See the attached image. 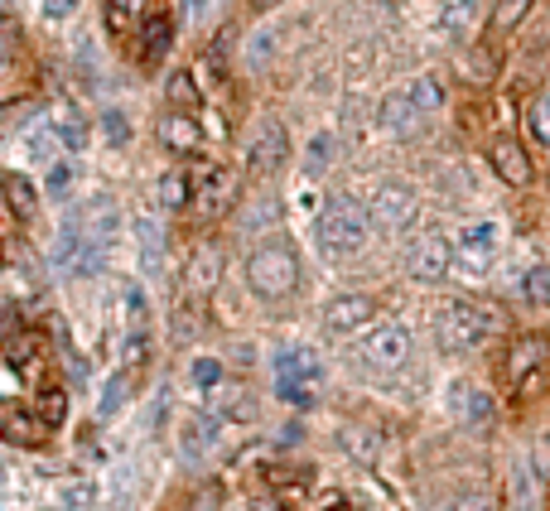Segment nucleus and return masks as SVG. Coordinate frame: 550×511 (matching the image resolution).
<instances>
[{
	"instance_id": "obj_1",
	"label": "nucleus",
	"mask_w": 550,
	"mask_h": 511,
	"mask_svg": "<svg viewBox=\"0 0 550 511\" xmlns=\"http://www.w3.org/2000/svg\"><path fill=\"white\" fill-rule=\"evenodd\" d=\"M502 323L507 319L497 314L493 304H483V299H449L440 309V319H435V338H440L444 352H473Z\"/></svg>"
},
{
	"instance_id": "obj_2",
	"label": "nucleus",
	"mask_w": 550,
	"mask_h": 511,
	"mask_svg": "<svg viewBox=\"0 0 550 511\" xmlns=\"http://www.w3.org/2000/svg\"><path fill=\"white\" fill-rule=\"evenodd\" d=\"M247 285L256 299H290L300 285V261L285 242H266L247 256Z\"/></svg>"
},
{
	"instance_id": "obj_3",
	"label": "nucleus",
	"mask_w": 550,
	"mask_h": 511,
	"mask_svg": "<svg viewBox=\"0 0 550 511\" xmlns=\"http://www.w3.org/2000/svg\"><path fill=\"white\" fill-rule=\"evenodd\" d=\"M367 237H372V213L353 198H333L319 217V246L329 256H358Z\"/></svg>"
},
{
	"instance_id": "obj_4",
	"label": "nucleus",
	"mask_w": 550,
	"mask_h": 511,
	"mask_svg": "<svg viewBox=\"0 0 550 511\" xmlns=\"http://www.w3.org/2000/svg\"><path fill=\"white\" fill-rule=\"evenodd\" d=\"M237 198H242V179L232 174V169H218V164H208V169H198L193 174V203L189 213L198 222H218L237 208Z\"/></svg>"
},
{
	"instance_id": "obj_5",
	"label": "nucleus",
	"mask_w": 550,
	"mask_h": 511,
	"mask_svg": "<svg viewBox=\"0 0 550 511\" xmlns=\"http://www.w3.org/2000/svg\"><path fill=\"white\" fill-rule=\"evenodd\" d=\"M546 357H550V343L541 333H522L512 348H507V386L517 396H531L541 381H546Z\"/></svg>"
},
{
	"instance_id": "obj_6",
	"label": "nucleus",
	"mask_w": 550,
	"mask_h": 511,
	"mask_svg": "<svg viewBox=\"0 0 550 511\" xmlns=\"http://www.w3.org/2000/svg\"><path fill=\"white\" fill-rule=\"evenodd\" d=\"M314 381H319V357L304 348H285L275 357V386L280 396H290L295 405L314 401Z\"/></svg>"
},
{
	"instance_id": "obj_7",
	"label": "nucleus",
	"mask_w": 550,
	"mask_h": 511,
	"mask_svg": "<svg viewBox=\"0 0 550 511\" xmlns=\"http://www.w3.org/2000/svg\"><path fill=\"white\" fill-rule=\"evenodd\" d=\"M454 266V246L444 232H425L420 242L411 246V256H406V270H411L420 285H440L444 275Z\"/></svg>"
},
{
	"instance_id": "obj_8",
	"label": "nucleus",
	"mask_w": 550,
	"mask_h": 511,
	"mask_svg": "<svg viewBox=\"0 0 550 511\" xmlns=\"http://www.w3.org/2000/svg\"><path fill=\"white\" fill-rule=\"evenodd\" d=\"M362 362H372V367H401L406 357H411V333L401 328V323H377L367 338H362Z\"/></svg>"
},
{
	"instance_id": "obj_9",
	"label": "nucleus",
	"mask_w": 550,
	"mask_h": 511,
	"mask_svg": "<svg viewBox=\"0 0 550 511\" xmlns=\"http://www.w3.org/2000/svg\"><path fill=\"white\" fill-rule=\"evenodd\" d=\"M415 193L406 189V184H382L377 189V198H372V227H382V232H401V227H411L415 222Z\"/></svg>"
},
{
	"instance_id": "obj_10",
	"label": "nucleus",
	"mask_w": 550,
	"mask_h": 511,
	"mask_svg": "<svg viewBox=\"0 0 550 511\" xmlns=\"http://www.w3.org/2000/svg\"><path fill=\"white\" fill-rule=\"evenodd\" d=\"M285 155H290V135H285V126L280 121H261V131H256V140H251V174H275L280 164H285Z\"/></svg>"
},
{
	"instance_id": "obj_11",
	"label": "nucleus",
	"mask_w": 550,
	"mask_h": 511,
	"mask_svg": "<svg viewBox=\"0 0 550 511\" xmlns=\"http://www.w3.org/2000/svg\"><path fill=\"white\" fill-rule=\"evenodd\" d=\"M488 160H493V169H497V179H502V184H512V189H526V184H531V155L522 150V140L497 135L493 145H488Z\"/></svg>"
},
{
	"instance_id": "obj_12",
	"label": "nucleus",
	"mask_w": 550,
	"mask_h": 511,
	"mask_svg": "<svg viewBox=\"0 0 550 511\" xmlns=\"http://www.w3.org/2000/svg\"><path fill=\"white\" fill-rule=\"evenodd\" d=\"M493 251H497V227L493 222H468L464 237H459V266L483 275L493 266Z\"/></svg>"
},
{
	"instance_id": "obj_13",
	"label": "nucleus",
	"mask_w": 550,
	"mask_h": 511,
	"mask_svg": "<svg viewBox=\"0 0 550 511\" xmlns=\"http://www.w3.org/2000/svg\"><path fill=\"white\" fill-rule=\"evenodd\" d=\"M372 314H377V304L367 295H338L324 309V328L329 333H358L362 323H372Z\"/></svg>"
},
{
	"instance_id": "obj_14",
	"label": "nucleus",
	"mask_w": 550,
	"mask_h": 511,
	"mask_svg": "<svg viewBox=\"0 0 550 511\" xmlns=\"http://www.w3.org/2000/svg\"><path fill=\"white\" fill-rule=\"evenodd\" d=\"M160 140H165V150H174V155H193L203 145V126H198L193 111H165L160 116Z\"/></svg>"
},
{
	"instance_id": "obj_15",
	"label": "nucleus",
	"mask_w": 550,
	"mask_h": 511,
	"mask_svg": "<svg viewBox=\"0 0 550 511\" xmlns=\"http://www.w3.org/2000/svg\"><path fill=\"white\" fill-rule=\"evenodd\" d=\"M0 434H5L10 444H20V449H34V444H44L49 425H44L34 410H25V405H5V410H0Z\"/></svg>"
},
{
	"instance_id": "obj_16",
	"label": "nucleus",
	"mask_w": 550,
	"mask_h": 511,
	"mask_svg": "<svg viewBox=\"0 0 550 511\" xmlns=\"http://www.w3.org/2000/svg\"><path fill=\"white\" fill-rule=\"evenodd\" d=\"M169 44H174V20H169L165 10H155V15H145V25H140V68H155L160 58L169 54Z\"/></svg>"
},
{
	"instance_id": "obj_17",
	"label": "nucleus",
	"mask_w": 550,
	"mask_h": 511,
	"mask_svg": "<svg viewBox=\"0 0 550 511\" xmlns=\"http://www.w3.org/2000/svg\"><path fill=\"white\" fill-rule=\"evenodd\" d=\"M140 372H145V343H131V348H126V372H121V377L111 381L107 386V401H102V415H116V410H121V405L131 401V391H136L140 386Z\"/></svg>"
},
{
	"instance_id": "obj_18",
	"label": "nucleus",
	"mask_w": 550,
	"mask_h": 511,
	"mask_svg": "<svg viewBox=\"0 0 550 511\" xmlns=\"http://www.w3.org/2000/svg\"><path fill=\"white\" fill-rule=\"evenodd\" d=\"M382 126L391 135H401V140H411V135L425 126V111L415 107L411 92H391V97L382 102Z\"/></svg>"
},
{
	"instance_id": "obj_19",
	"label": "nucleus",
	"mask_w": 550,
	"mask_h": 511,
	"mask_svg": "<svg viewBox=\"0 0 550 511\" xmlns=\"http://www.w3.org/2000/svg\"><path fill=\"white\" fill-rule=\"evenodd\" d=\"M218 275H222V251L213 242H203L189 256V295L193 299H208V295H213V285H218Z\"/></svg>"
},
{
	"instance_id": "obj_20",
	"label": "nucleus",
	"mask_w": 550,
	"mask_h": 511,
	"mask_svg": "<svg viewBox=\"0 0 550 511\" xmlns=\"http://www.w3.org/2000/svg\"><path fill=\"white\" fill-rule=\"evenodd\" d=\"M5 203H10L15 222H34L39 217V189L29 184L25 174H5Z\"/></svg>"
},
{
	"instance_id": "obj_21",
	"label": "nucleus",
	"mask_w": 550,
	"mask_h": 511,
	"mask_svg": "<svg viewBox=\"0 0 550 511\" xmlns=\"http://www.w3.org/2000/svg\"><path fill=\"white\" fill-rule=\"evenodd\" d=\"M102 15H107V29L116 39H131L145 20H140V0H102Z\"/></svg>"
},
{
	"instance_id": "obj_22",
	"label": "nucleus",
	"mask_w": 550,
	"mask_h": 511,
	"mask_svg": "<svg viewBox=\"0 0 550 511\" xmlns=\"http://www.w3.org/2000/svg\"><path fill=\"white\" fill-rule=\"evenodd\" d=\"M54 131H58V140H63L68 150H83V145H87V121H83V111L68 107V102H58V107H54Z\"/></svg>"
},
{
	"instance_id": "obj_23",
	"label": "nucleus",
	"mask_w": 550,
	"mask_h": 511,
	"mask_svg": "<svg viewBox=\"0 0 550 511\" xmlns=\"http://www.w3.org/2000/svg\"><path fill=\"white\" fill-rule=\"evenodd\" d=\"M160 203H165V208H189L193 203V174L169 169L165 179H160Z\"/></svg>"
},
{
	"instance_id": "obj_24",
	"label": "nucleus",
	"mask_w": 550,
	"mask_h": 511,
	"mask_svg": "<svg viewBox=\"0 0 550 511\" xmlns=\"http://www.w3.org/2000/svg\"><path fill=\"white\" fill-rule=\"evenodd\" d=\"M44 357V343H39V333H15L10 343H5V362L15 367V372H25L29 362H39Z\"/></svg>"
},
{
	"instance_id": "obj_25",
	"label": "nucleus",
	"mask_w": 550,
	"mask_h": 511,
	"mask_svg": "<svg viewBox=\"0 0 550 511\" xmlns=\"http://www.w3.org/2000/svg\"><path fill=\"white\" fill-rule=\"evenodd\" d=\"M165 92H169V107L174 111H198V102H203V92H198V78H193V73H174Z\"/></svg>"
},
{
	"instance_id": "obj_26",
	"label": "nucleus",
	"mask_w": 550,
	"mask_h": 511,
	"mask_svg": "<svg viewBox=\"0 0 550 511\" xmlns=\"http://www.w3.org/2000/svg\"><path fill=\"white\" fill-rule=\"evenodd\" d=\"M526 131H531V140H536L541 150H550V92L526 107Z\"/></svg>"
},
{
	"instance_id": "obj_27",
	"label": "nucleus",
	"mask_w": 550,
	"mask_h": 511,
	"mask_svg": "<svg viewBox=\"0 0 550 511\" xmlns=\"http://www.w3.org/2000/svg\"><path fill=\"white\" fill-rule=\"evenodd\" d=\"M531 0H493V34H512L526 20Z\"/></svg>"
},
{
	"instance_id": "obj_28",
	"label": "nucleus",
	"mask_w": 550,
	"mask_h": 511,
	"mask_svg": "<svg viewBox=\"0 0 550 511\" xmlns=\"http://www.w3.org/2000/svg\"><path fill=\"white\" fill-rule=\"evenodd\" d=\"M464 73L468 82H493L497 78V54L488 49V44H478V49H468L464 58Z\"/></svg>"
},
{
	"instance_id": "obj_29",
	"label": "nucleus",
	"mask_w": 550,
	"mask_h": 511,
	"mask_svg": "<svg viewBox=\"0 0 550 511\" xmlns=\"http://www.w3.org/2000/svg\"><path fill=\"white\" fill-rule=\"evenodd\" d=\"M522 295L531 299V304H546V309H550V266H546V261H541V266H531V270H526Z\"/></svg>"
},
{
	"instance_id": "obj_30",
	"label": "nucleus",
	"mask_w": 550,
	"mask_h": 511,
	"mask_svg": "<svg viewBox=\"0 0 550 511\" xmlns=\"http://www.w3.org/2000/svg\"><path fill=\"white\" fill-rule=\"evenodd\" d=\"M34 415H39L49 430H54V425H63V415H68V396H63V391H44V396H39V405H34Z\"/></svg>"
},
{
	"instance_id": "obj_31",
	"label": "nucleus",
	"mask_w": 550,
	"mask_h": 511,
	"mask_svg": "<svg viewBox=\"0 0 550 511\" xmlns=\"http://www.w3.org/2000/svg\"><path fill=\"white\" fill-rule=\"evenodd\" d=\"M406 92L415 97V107L425 111V116H430V111H440V102H444V92H440V82H435V78H415Z\"/></svg>"
},
{
	"instance_id": "obj_32",
	"label": "nucleus",
	"mask_w": 550,
	"mask_h": 511,
	"mask_svg": "<svg viewBox=\"0 0 550 511\" xmlns=\"http://www.w3.org/2000/svg\"><path fill=\"white\" fill-rule=\"evenodd\" d=\"M473 15H478V0H449V10H444V29L459 34V29L473 25Z\"/></svg>"
},
{
	"instance_id": "obj_33",
	"label": "nucleus",
	"mask_w": 550,
	"mask_h": 511,
	"mask_svg": "<svg viewBox=\"0 0 550 511\" xmlns=\"http://www.w3.org/2000/svg\"><path fill=\"white\" fill-rule=\"evenodd\" d=\"M449 511H497V497L493 492H464L449 502Z\"/></svg>"
},
{
	"instance_id": "obj_34",
	"label": "nucleus",
	"mask_w": 550,
	"mask_h": 511,
	"mask_svg": "<svg viewBox=\"0 0 550 511\" xmlns=\"http://www.w3.org/2000/svg\"><path fill=\"white\" fill-rule=\"evenodd\" d=\"M454 410L468 415V420H478V415H488V401H483L478 391H464V386H459V391H454Z\"/></svg>"
},
{
	"instance_id": "obj_35",
	"label": "nucleus",
	"mask_w": 550,
	"mask_h": 511,
	"mask_svg": "<svg viewBox=\"0 0 550 511\" xmlns=\"http://www.w3.org/2000/svg\"><path fill=\"white\" fill-rule=\"evenodd\" d=\"M102 126H107L111 145H126V140H131V121H126L121 111H107V116H102Z\"/></svg>"
},
{
	"instance_id": "obj_36",
	"label": "nucleus",
	"mask_w": 550,
	"mask_h": 511,
	"mask_svg": "<svg viewBox=\"0 0 550 511\" xmlns=\"http://www.w3.org/2000/svg\"><path fill=\"white\" fill-rule=\"evenodd\" d=\"M218 377H222V367L213 362V357H203V362H193V381L198 386H218Z\"/></svg>"
},
{
	"instance_id": "obj_37",
	"label": "nucleus",
	"mask_w": 550,
	"mask_h": 511,
	"mask_svg": "<svg viewBox=\"0 0 550 511\" xmlns=\"http://www.w3.org/2000/svg\"><path fill=\"white\" fill-rule=\"evenodd\" d=\"M73 10H78V0H44V15L49 20H68Z\"/></svg>"
},
{
	"instance_id": "obj_38",
	"label": "nucleus",
	"mask_w": 550,
	"mask_h": 511,
	"mask_svg": "<svg viewBox=\"0 0 550 511\" xmlns=\"http://www.w3.org/2000/svg\"><path fill=\"white\" fill-rule=\"evenodd\" d=\"M184 10H189V15H203V10H208V0H184Z\"/></svg>"
},
{
	"instance_id": "obj_39",
	"label": "nucleus",
	"mask_w": 550,
	"mask_h": 511,
	"mask_svg": "<svg viewBox=\"0 0 550 511\" xmlns=\"http://www.w3.org/2000/svg\"><path fill=\"white\" fill-rule=\"evenodd\" d=\"M271 5H280V0H251V10H271Z\"/></svg>"
},
{
	"instance_id": "obj_40",
	"label": "nucleus",
	"mask_w": 550,
	"mask_h": 511,
	"mask_svg": "<svg viewBox=\"0 0 550 511\" xmlns=\"http://www.w3.org/2000/svg\"><path fill=\"white\" fill-rule=\"evenodd\" d=\"M546 511H550V497H546Z\"/></svg>"
}]
</instances>
